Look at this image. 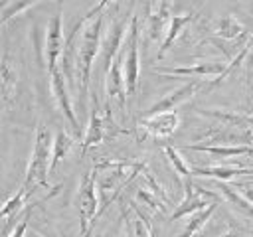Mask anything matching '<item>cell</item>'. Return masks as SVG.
I'll list each match as a JSON object with an SVG mask.
<instances>
[{"label":"cell","mask_w":253,"mask_h":237,"mask_svg":"<svg viewBox=\"0 0 253 237\" xmlns=\"http://www.w3.org/2000/svg\"><path fill=\"white\" fill-rule=\"evenodd\" d=\"M213 34H215L217 38H221V40H231V41H233V40L245 36V34H247V28H245L233 14H229V16L219 18V20L213 24Z\"/></svg>","instance_id":"21"},{"label":"cell","mask_w":253,"mask_h":237,"mask_svg":"<svg viewBox=\"0 0 253 237\" xmlns=\"http://www.w3.org/2000/svg\"><path fill=\"white\" fill-rule=\"evenodd\" d=\"M138 199H142L148 207H152V209H156V211H164V205H160V201H158V196L154 194V192H146V190H138Z\"/></svg>","instance_id":"29"},{"label":"cell","mask_w":253,"mask_h":237,"mask_svg":"<svg viewBox=\"0 0 253 237\" xmlns=\"http://www.w3.org/2000/svg\"><path fill=\"white\" fill-rule=\"evenodd\" d=\"M28 221H30V209H28L26 215L18 221V225L14 227V231H12L10 237H24V235H26V229H28Z\"/></svg>","instance_id":"31"},{"label":"cell","mask_w":253,"mask_h":237,"mask_svg":"<svg viewBox=\"0 0 253 237\" xmlns=\"http://www.w3.org/2000/svg\"><path fill=\"white\" fill-rule=\"evenodd\" d=\"M221 237H237L235 233H225V235H221Z\"/></svg>","instance_id":"34"},{"label":"cell","mask_w":253,"mask_h":237,"mask_svg":"<svg viewBox=\"0 0 253 237\" xmlns=\"http://www.w3.org/2000/svg\"><path fill=\"white\" fill-rule=\"evenodd\" d=\"M91 103H93V107H91V117H89L87 132H85L83 142H81V152H83V154H85L89 148H93V146H97L99 142H103V138L107 136V130L115 126V124H113V118H111V105H109V103L105 105L107 113H105V117H101V113H99V101H97L95 95L91 97Z\"/></svg>","instance_id":"7"},{"label":"cell","mask_w":253,"mask_h":237,"mask_svg":"<svg viewBox=\"0 0 253 237\" xmlns=\"http://www.w3.org/2000/svg\"><path fill=\"white\" fill-rule=\"evenodd\" d=\"M150 237H154V231H152V235H150Z\"/></svg>","instance_id":"36"},{"label":"cell","mask_w":253,"mask_h":237,"mask_svg":"<svg viewBox=\"0 0 253 237\" xmlns=\"http://www.w3.org/2000/svg\"><path fill=\"white\" fill-rule=\"evenodd\" d=\"M158 2H160V0H148V12H150V10H152V8H154Z\"/></svg>","instance_id":"33"},{"label":"cell","mask_w":253,"mask_h":237,"mask_svg":"<svg viewBox=\"0 0 253 237\" xmlns=\"http://www.w3.org/2000/svg\"><path fill=\"white\" fill-rule=\"evenodd\" d=\"M146 168L144 162H126V160H101L95 162V184L99 194V213L107 209L119 196V192Z\"/></svg>","instance_id":"1"},{"label":"cell","mask_w":253,"mask_h":237,"mask_svg":"<svg viewBox=\"0 0 253 237\" xmlns=\"http://www.w3.org/2000/svg\"><path fill=\"white\" fill-rule=\"evenodd\" d=\"M105 89H107V103L111 105V101L115 99L117 105L123 109L126 105V85H125V75H123V67H121V55H117V59L113 61V65L109 67V71L105 73Z\"/></svg>","instance_id":"14"},{"label":"cell","mask_w":253,"mask_h":237,"mask_svg":"<svg viewBox=\"0 0 253 237\" xmlns=\"http://www.w3.org/2000/svg\"><path fill=\"white\" fill-rule=\"evenodd\" d=\"M198 113L204 115V117L215 118L219 124H225V126L253 130V115H249V113L227 111V109H198Z\"/></svg>","instance_id":"16"},{"label":"cell","mask_w":253,"mask_h":237,"mask_svg":"<svg viewBox=\"0 0 253 237\" xmlns=\"http://www.w3.org/2000/svg\"><path fill=\"white\" fill-rule=\"evenodd\" d=\"M164 154H166V158H168V162L172 164V168H174V172L186 182V180H190L192 178V170L188 168V164L184 162V158H182V154L174 148V146H170V144H164Z\"/></svg>","instance_id":"25"},{"label":"cell","mask_w":253,"mask_h":237,"mask_svg":"<svg viewBox=\"0 0 253 237\" xmlns=\"http://www.w3.org/2000/svg\"><path fill=\"white\" fill-rule=\"evenodd\" d=\"M26 198H28V194L20 188L10 199H6V201L0 205V219H2V217H10L12 213H16V211L26 203Z\"/></svg>","instance_id":"27"},{"label":"cell","mask_w":253,"mask_h":237,"mask_svg":"<svg viewBox=\"0 0 253 237\" xmlns=\"http://www.w3.org/2000/svg\"><path fill=\"white\" fill-rule=\"evenodd\" d=\"M217 190H219V194L237 209V211H241L243 215H247L249 219H253V201H249L245 196H241L235 188H231V186H227L225 182H219L217 180Z\"/></svg>","instance_id":"22"},{"label":"cell","mask_w":253,"mask_h":237,"mask_svg":"<svg viewBox=\"0 0 253 237\" xmlns=\"http://www.w3.org/2000/svg\"><path fill=\"white\" fill-rule=\"evenodd\" d=\"M200 87V81H188L184 85H180L178 89H174L172 93H168L166 97H162L160 101H156L148 111H146V117H152V115H158V113H166V111H172L174 107H178L180 103L188 101L194 97V93L198 91Z\"/></svg>","instance_id":"15"},{"label":"cell","mask_w":253,"mask_h":237,"mask_svg":"<svg viewBox=\"0 0 253 237\" xmlns=\"http://www.w3.org/2000/svg\"><path fill=\"white\" fill-rule=\"evenodd\" d=\"M51 144L53 138L49 134V130L45 126H40L36 132V140H34V150L26 168V178L22 182V190L32 196L36 192V188L43 186L47 188V174H49V164H51Z\"/></svg>","instance_id":"3"},{"label":"cell","mask_w":253,"mask_h":237,"mask_svg":"<svg viewBox=\"0 0 253 237\" xmlns=\"http://www.w3.org/2000/svg\"><path fill=\"white\" fill-rule=\"evenodd\" d=\"M198 138L213 144L215 146H239V144H251L253 142V130H243V128H233V126H225V124H217L210 130H206L204 134H200Z\"/></svg>","instance_id":"11"},{"label":"cell","mask_w":253,"mask_h":237,"mask_svg":"<svg viewBox=\"0 0 253 237\" xmlns=\"http://www.w3.org/2000/svg\"><path fill=\"white\" fill-rule=\"evenodd\" d=\"M170 4L166 0H162L158 4V8L154 12L148 14V38L152 41L160 40L162 34H166L168 30V24H170Z\"/></svg>","instance_id":"18"},{"label":"cell","mask_w":253,"mask_h":237,"mask_svg":"<svg viewBox=\"0 0 253 237\" xmlns=\"http://www.w3.org/2000/svg\"><path fill=\"white\" fill-rule=\"evenodd\" d=\"M225 67H227V63H223V61H202V63L184 65V67H154V73L168 75V77H192V75L219 77L225 71Z\"/></svg>","instance_id":"12"},{"label":"cell","mask_w":253,"mask_h":237,"mask_svg":"<svg viewBox=\"0 0 253 237\" xmlns=\"http://www.w3.org/2000/svg\"><path fill=\"white\" fill-rule=\"evenodd\" d=\"M215 207H217V203H215V201H211V203H210V205H206L204 209H200V211L192 213L190 221L186 223V229L182 231V237H194V235H198V231L206 225V221L211 217V213L215 211Z\"/></svg>","instance_id":"24"},{"label":"cell","mask_w":253,"mask_h":237,"mask_svg":"<svg viewBox=\"0 0 253 237\" xmlns=\"http://www.w3.org/2000/svg\"><path fill=\"white\" fill-rule=\"evenodd\" d=\"M40 0H10V4L0 12V26L2 24H6L8 20H12V18H16L18 14H22V12H26L28 8H32L34 4H38Z\"/></svg>","instance_id":"26"},{"label":"cell","mask_w":253,"mask_h":237,"mask_svg":"<svg viewBox=\"0 0 253 237\" xmlns=\"http://www.w3.org/2000/svg\"><path fill=\"white\" fill-rule=\"evenodd\" d=\"M241 188H243V196H245L249 201H253V186H251V184H243Z\"/></svg>","instance_id":"32"},{"label":"cell","mask_w":253,"mask_h":237,"mask_svg":"<svg viewBox=\"0 0 253 237\" xmlns=\"http://www.w3.org/2000/svg\"><path fill=\"white\" fill-rule=\"evenodd\" d=\"M65 47V36H63V14L57 12L49 18L45 28V65L47 71H55L59 67V59Z\"/></svg>","instance_id":"5"},{"label":"cell","mask_w":253,"mask_h":237,"mask_svg":"<svg viewBox=\"0 0 253 237\" xmlns=\"http://www.w3.org/2000/svg\"><path fill=\"white\" fill-rule=\"evenodd\" d=\"M130 38L126 43V55L123 61V75L126 85V95H132L138 85V73H140V57H138V18H130Z\"/></svg>","instance_id":"6"},{"label":"cell","mask_w":253,"mask_h":237,"mask_svg":"<svg viewBox=\"0 0 253 237\" xmlns=\"http://www.w3.org/2000/svg\"><path fill=\"white\" fill-rule=\"evenodd\" d=\"M192 20H194V14H192V12H188V14H176V16L170 18V24H168V30H166V34H164V40H162V43H160V49H158V53H156V59H162V57L166 55V51L172 47V43L176 41V38L182 34V30H184Z\"/></svg>","instance_id":"17"},{"label":"cell","mask_w":253,"mask_h":237,"mask_svg":"<svg viewBox=\"0 0 253 237\" xmlns=\"http://www.w3.org/2000/svg\"><path fill=\"white\" fill-rule=\"evenodd\" d=\"M77 209H79L81 235L87 237L91 233L95 217L99 215V194L95 184V170L83 174L81 178V184L77 188Z\"/></svg>","instance_id":"4"},{"label":"cell","mask_w":253,"mask_h":237,"mask_svg":"<svg viewBox=\"0 0 253 237\" xmlns=\"http://www.w3.org/2000/svg\"><path fill=\"white\" fill-rule=\"evenodd\" d=\"M0 83L4 87L6 97H12L14 87H16V73H14V69L10 67L8 61H4V65H0Z\"/></svg>","instance_id":"28"},{"label":"cell","mask_w":253,"mask_h":237,"mask_svg":"<svg viewBox=\"0 0 253 237\" xmlns=\"http://www.w3.org/2000/svg\"><path fill=\"white\" fill-rule=\"evenodd\" d=\"M81 30L77 36V47H75V75H77V87H79V101L81 105L85 103L87 97V87H89V77H91V67L95 57L101 51V32H103V16L99 14L97 18L89 22H79Z\"/></svg>","instance_id":"2"},{"label":"cell","mask_w":253,"mask_h":237,"mask_svg":"<svg viewBox=\"0 0 253 237\" xmlns=\"http://www.w3.org/2000/svg\"><path fill=\"white\" fill-rule=\"evenodd\" d=\"M111 2H113V0H99V2H97V4H95V6H93V8L83 16V22H89V20L97 18V16H99V14H101V12L111 4Z\"/></svg>","instance_id":"30"},{"label":"cell","mask_w":253,"mask_h":237,"mask_svg":"<svg viewBox=\"0 0 253 237\" xmlns=\"http://www.w3.org/2000/svg\"><path fill=\"white\" fill-rule=\"evenodd\" d=\"M184 192H186V198L182 199V203L172 211V219H180L188 213H196L200 209H204L206 205H210V201L206 198H211V199H217V194L215 192H210V190H204L200 186H194L192 178L184 182Z\"/></svg>","instance_id":"9"},{"label":"cell","mask_w":253,"mask_h":237,"mask_svg":"<svg viewBox=\"0 0 253 237\" xmlns=\"http://www.w3.org/2000/svg\"><path fill=\"white\" fill-rule=\"evenodd\" d=\"M103 237H111V235H109V233H107V235H103Z\"/></svg>","instance_id":"35"},{"label":"cell","mask_w":253,"mask_h":237,"mask_svg":"<svg viewBox=\"0 0 253 237\" xmlns=\"http://www.w3.org/2000/svg\"><path fill=\"white\" fill-rule=\"evenodd\" d=\"M73 148V138L65 132V130H57V134L53 136V144H51V164H49V172H53L57 168V164L65 158V154Z\"/></svg>","instance_id":"23"},{"label":"cell","mask_w":253,"mask_h":237,"mask_svg":"<svg viewBox=\"0 0 253 237\" xmlns=\"http://www.w3.org/2000/svg\"><path fill=\"white\" fill-rule=\"evenodd\" d=\"M245 174H253V170L239 168V166H210V168H194V170H192V176L215 178V180H219V182H227V180H231V178L245 176Z\"/></svg>","instance_id":"20"},{"label":"cell","mask_w":253,"mask_h":237,"mask_svg":"<svg viewBox=\"0 0 253 237\" xmlns=\"http://www.w3.org/2000/svg\"><path fill=\"white\" fill-rule=\"evenodd\" d=\"M194 237H198V235H194Z\"/></svg>","instance_id":"37"},{"label":"cell","mask_w":253,"mask_h":237,"mask_svg":"<svg viewBox=\"0 0 253 237\" xmlns=\"http://www.w3.org/2000/svg\"><path fill=\"white\" fill-rule=\"evenodd\" d=\"M188 150L196 152H208L217 158H233V156H253V146L239 144V146H215V144H190Z\"/></svg>","instance_id":"19"},{"label":"cell","mask_w":253,"mask_h":237,"mask_svg":"<svg viewBox=\"0 0 253 237\" xmlns=\"http://www.w3.org/2000/svg\"><path fill=\"white\" fill-rule=\"evenodd\" d=\"M180 117L176 111H166V113H158L152 117H146L144 120H140V128L154 138H168L176 128H178Z\"/></svg>","instance_id":"13"},{"label":"cell","mask_w":253,"mask_h":237,"mask_svg":"<svg viewBox=\"0 0 253 237\" xmlns=\"http://www.w3.org/2000/svg\"><path fill=\"white\" fill-rule=\"evenodd\" d=\"M49 83H51V93H53V99H55L59 111L63 113V117L67 118V122L73 126V132L75 134H81V124H79V120H77V117L73 113L69 91H67V79H65V75L61 73L59 67L49 73Z\"/></svg>","instance_id":"10"},{"label":"cell","mask_w":253,"mask_h":237,"mask_svg":"<svg viewBox=\"0 0 253 237\" xmlns=\"http://www.w3.org/2000/svg\"><path fill=\"white\" fill-rule=\"evenodd\" d=\"M126 30H128V18H119V20H115L111 24L105 40H101V51L99 53H101V61H103V71L105 73L109 71V67L113 65V61L117 59Z\"/></svg>","instance_id":"8"}]
</instances>
